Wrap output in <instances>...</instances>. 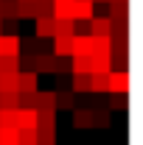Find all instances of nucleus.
I'll use <instances>...</instances> for the list:
<instances>
[{
	"label": "nucleus",
	"instance_id": "30",
	"mask_svg": "<svg viewBox=\"0 0 143 145\" xmlns=\"http://www.w3.org/2000/svg\"><path fill=\"white\" fill-rule=\"evenodd\" d=\"M3 28L6 34H17V20H3Z\"/></svg>",
	"mask_w": 143,
	"mask_h": 145
},
{
	"label": "nucleus",
	"instance_id": "7",
	"mask_svg": "<svg viewBox=\"0 0 143 145\" xmlns=\"http://www.w3.org/2000/svg\"><path fill=\"white\" fill-rule=\"evenodd\" d=\"M90 25V36H109V31H112V22H109V17H93L87 20Z\"/></svg>",
	"mask_w": 143,
	"mask_h": 145
},
{
	"label": "nucleus",
	"instance_id": "26",
	"mask_svg": "<svg viewBox=\"0 0 143 145\" xmlns=\"http://www.w3.org/2000/svg\"><path fill=\"white\" fill-rule=\"evenodd\" d=\"M36 145H56V128H36Z\"/></svg>",
	"mask_w": 143,
	"mask_h": 145
},
{
	"label": "nucleus",
	"instance_id": "32",
	"mask_svg": "<svg viewBox=\"0 0 143 145\" xmlns=\"http://www.w3.org/2000/svg\"><path fill=\"white\" fill-rule=\"evenodd\" d=\"M93 3H107V0H93Z\"/></svg>",
	"mask_w": 143,
	"mask_h": 145
},
{
	"label": "nucleus",
	"instance_id": "12",
	"mask_svg": "<svg viewBox=\"0 0 143 145\" xmlns=\"http://www.w3.org/2000/svg\"><path fill=\"white\" fill-rule=\"evenodd\" d=\"M36 39H51L54 36V17H36Z\"/></svg>",
	"mask_w": 143,
	"mask_h": 145
},
{
	"label": "nucleus",
	"instance_id": "24",
	"mask_svg": "<svg viewBox=\"0 0 143 145\" xmlns=\"http://www.w3.org/2000/svg\"><path fill=\"white\" fill-rule=\"evenodd\" d=\"M70 72H87L90 75V56H70Z\"/></svg>",
	"mask_w": 143,
	"mask_h": 145
},
{
	"label": "nucleus",
	"instance_id": "3",
	"mask_svg": "<svg viewBox=\"0 0 143 145\" xmlns=\"http://www.w3.org/2000/svg\"><path fill=\"white\" fill-rule=\"evenodd\" d=\"M20 42L17 34H0V56H20Z\"/></svg>",
	"mask_w": 143,
	"mask_h": 145
},
{
	"label": "nucleus",
	"instance_id": "22",
	"mask_svg": "<svg viewBox=\"0 0 143 145\" xmlns=\"http://www.w3.org/2000/svg\"><path fill=\"white\" fill-rule=\"evenodd\" d=\"M0 20H17V0H0Z\"/></svg>",
	"mask_w": 143,
	"mask_h": 145
},
{
	"label": "nucleus",
	"instance_id": "4",
	"mask_svg": "<svg viewBox=\"0 0 143 145\" xmlns=\"http://www.w3.org/2000/svg\"><path fill=\"white\" fill-rule=\"evenodd\" d=\"M70 112H73V128H81V131L93 128V109L90 106H79Z\"/></svg>",
	"mask_w": 143,
	"mask_h": 145
},
{
	"label": "nucleus",
	"instance_id": "14",
	"mask_svg": "<svg viewBox=\"0 0 143 145\" xmlns=\"http://www.w3.org/2000/svg\"><path fill=\"white\" fill-rule=\"evenodd\" d=\"M54 17L56 20H73V0H54Z\"/></svg>",
	"mask_w": 143,
	"mask_h": 145
},
{
	"label": "nucleus",
	"instance_id": "13",
	"mask_svg": "<svg viewBox=\"0 0 143 145\" xmlns=\"http://www.w3.org/2000/svg\"><path fill=\"white\" fill-rule=\"evenodd\" d=\"M70 92H76V95H87V92H90V75H87V72H73Z\"/></svg>",
	"mask_w": 143,
	"mask_h": 145
},
{
	"label": "nucleus",
	"instance_id": "29",
	"mask_svg": "<svg viewBox=\"0 0 143 145\" xmlns=\"http://www.w3.org/2000/svg\"><path fill=\"white\" fill-rule=\"evenodd\" d=\"M17 98H20V92H0V106L17 109Z\"/></svg>",
	"mask_w": 143,
	"mask_h": 145
},
{
	"label": "nucleus",
	"instance_id": "25",
	"mask_svg": "<svg viewBox=\"0 0 143 145\" xmlns=\"http://www.w3.org/2000/svg\"><path fill=\"white\" fill-rule=\"evenodd\" d=\"M0 72H20V56H0Z\"/></svg>",
	"mask_w": 143,
	"mask_h": 145
},
{
	"label": "nucleus",
	"instance_id": "2",
	"mask_svg": "<svg viewBox=\"0 0 143 145\" xmlns=\"http://www.w3.org/2000/svg\"><path fill=\"white\" fill-rule=\"evenodd\" d=\"M93 14H95L93 0H73V22H87Z\"/></svg>",
	"mask_w": 143,
	"mask_h": 145
},
{
	"label": "nucleus",
	"instance_id": "21",
	"mask_svg": "<svg viewBox=\"0 0 143 145\" xmlns=\"http://www.w3.org/2000/svg\"><path fill=\"white\" fill-rule=\"evenodd\" d=\"M0 92H20L17 89V72H0Z\"/></svg>",
	"mask_w": 143,
	"mask_h": 145
},
{
	"label": "nucleus",
	"instance_id": "6",
	"mask_svg": "<svg viewBox=\"0 0 143 145\" xmlns=\"http://www.w3.org/2000/svg\"><path fill=\"white\" fill-rule=\"evenodd\" d=\"M93 53V36L90 34H73V53L70 56H90Z\"/></svg>",
	"mask_w": 143,
	"mask_h": 145
},
{
	"label": "nucleus",
	"instance_id": "17",
	"mask_svg": "<svg viewBox=\"0 0 143 145\" xmlns=\"http://www.w3.org/2000/svg\"><path fill=\"white\" fill-rule=\"evenodd\" d=\"M73 34H76V22L73 20H56L54 17V36H73Z\"/></svg>",
	"mask_w": 143,
	"mask_h": 145
},
{
	"label": "nucleus",
	"instance_id": "8",
	"mask_svg": "<svg viewBox=\"0 0 143 145\" xmlns=\"http://www.w3.org/2000/svg\"><path fill=\"white\" fill-rule=\"evenodd\" d=\"M107 3L112 22H129V3H124V0H107Z\"/></svg>",
	"mask_w": 143,
	"mask_h": 145
},
{
	"label": "nucleus",
	"instance_id": "11",
	"mask_svg": "<svg viewBox=\"0 0 143 145\" xmlns=\"http://www.w3.org/2000/svg\"><path fill=\"white\" fill-rule=\"evenodd\" d=\"M34 106L36 109H56V92H39L36 89L34 92Z\"/></svg>",
	"mask_w": 143,
	"mask_h": 145
},
{
	"label": "nucleus",
	"instance_id": "15",
	"mask_svg": "<svg viewBox=\"0 0 143 145\" xmlns=\"http://www.w3.org/2000/svg\"><path fill=\"white\" fill-rule=\"evenodd\" d=\"M73 53V36H54V56H70Z\"/></svg>",
	"mask_w": 143,
	"mask_h": 145
},
{
	"label": "nucleus",
	"instance_id": "5",
	"mask_svg": "<svg viewBox=\"0 0 143 145\" xmlns=\"http://www.w3.org/2000/svg\"><path fill=\"white\" fill-rule=\"evenodd\" d=\"M93 109V128H109V123H112V109L109 106H90Z\"/></svg>",
	"mask_w": 143,
	"mask_h": 145
},
{
	"label": "nucleus",
	"instance_id": "27",
	"mask_svg": "<svg viewBox=\"0 0 143 145\" xmlns=\"http://www.w3.org/2000/svg\"><path fill=\"white\" fill-rule=\"evenodd\" d=\"M112 95V101H109V109H121L124 112L129 106V92H109Z\"/></svg>",
	"mask_w": 143,
	"mask_h": 145
},
{
	"label": "nucleus",
	"instance_id": "31",
	"mask_svg": "<svg viewBox=\"0 0 143 145\" xmlns=\"http://www.w3.org/2000/svg\"><path fill=\"white\" fill-rule=\"evenodd\" d=\"M0 34H3V20H0Z\"/></svg>",
	"mask_w": 143,
	"mask_h": 145
},
{
	"label": "nucleus",
	"instance_id": "10",
	"mask_svg": "<svg viewBox=\"0 0 143 145\" xmlns=\"http://www.w3.org/2000/svg\"><path fill=\"white\" fill-rule=\"evenodd\" d=\"M36 128H56V109H36Z\"/></svg>",
	"mask_w": 143,
	"mask_h": 145
},
{
	"label": "nucleus",
	"instance_id": "16",
	"mask_svg": "<svg viewBox=\"0 0 143 145\" xmlns=\"http://www.w3.org/2000/svg\"><path fill=\"white\" fill-rule=\"evenodd\" d=\"M36 72H56V56H48V53H36V64H34Z\"/></svg>",
	"mask_w": 143,
	"mask_h": 145
},
{
	"label": "nucleus",
	"instance_id": "20",
	"mask_svg": "<svg viewBox=\"0 0 143 145\" xmlns=\"http://www.w3.org/2000/svg\"><path fill=\"white\" fill-rule=\"evenodd\" d=\"M36 17H54V0H34V20Z\"/></svg>",
	"mask_w": 143,
	"mask_h": 145
},
{
	"label": "nucleus",
	"instance_id": "18",
	"mask_svg": "<svg viewBox=\"0 0 143 145\" xmlns=\"http://www.w3.org/2000/svg\"><path fill=\"white\" fill-rule=\"evenodd\" d=\"M56 109H76V92H56Z\"/></svg>",
	"mask_w": 143,
	"mask_h": 145
},
{
	"label": "nucleus",
	"instance_id": "9",
	"mask_svg": "<svg viewBox=\"0 0 143 145\" xmlns=\"http://www.w3.org/2000/svg\"><path fill=\"white\" fill-rule=\"evenodd\" d=\"M17 128H36V109L34 106L17 109Z\"/></svg>",
	"mask_w": 143,
	"mask_h": 145
},
{
	"label": "nucleus",
	"instance_id": "28",
	"mask_svg": "<svg viewBox=\"0 0 143 145\" xmlns=\"http://www.w3.org/2000/svg\"><path fill=\"white\" fill-rule=\"evenodd\" d=\"M20 145H36V128H17Z\"/></svg>",
	"mask_w": 143,
	"mask_h": 145
},
{
	"label": "nucleus",
	"instance_id": "1",
	"mask_svg": "<svg viewBox=\"0 0 143 145\" xmlns=\"http://www.w3.org/2000/svg\"><path fill=\"white\" fill-rule=\"evenodd\" d=\"M107 92H129V70H109Z\"/></svg>",
	"mask_w": 143,
	"mask_h": 145
},
{
	"label": "nucleus",
	"instance_id": "23",
	"mask_svg": "<svg viewBox=\"0 0 143 145\" xmlns=\"http://www.w3.org/2000/svg\"><path fill=\"white\" fill-rule=\"evenodd\" d=\"M93 53H112V42H109V36H93ZM90 53V56H93Z\"/></svg>",
	"mask_w": 143,
	"mask_h": 145
},
{
	"label": "nucleus",
	"instance_id": "19",
	"mask_svg": "<svg viewBox=\"0 0 143 145\" xmlns=\"http://www.w3.org/2000/svg\"><path fill=\"white\" fill-rule=\"evenodd\" d=\"M0 145H20V134L11 126H0Z\"/></svg>",
	"mask_w": 143,
	"mask_h": 145
}]
</instances>
